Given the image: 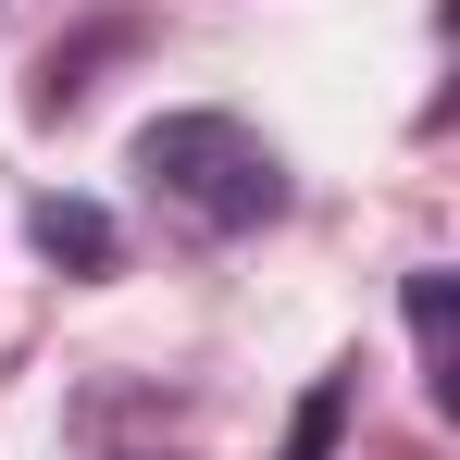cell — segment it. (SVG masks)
I'll return each mask as SVG.
<instances>
[{
	"mask_svg": "<svg viewBox=\"0 0 460 460\" xmlns=\"http://www.w3.org/2000/svg\"><path fill=\"white\" fill-rule=\"evenodd\" d=\"M137 174H150L187 225H212V236H249V225L287 212V162H274L261 125H236V112H150V125H137Z\"/></svg>",
	"mask_w": 460,
	"mask_h": 460,
	"instance_id": "1",
	"label": "cell"
},
{
	"mask_svg": "<svg viewBox=\"0 0 460 460\" xmlns=\"http://www.w3.org/2000/svg\"><path fill=\"white\" fill-rule=\"evenodd\" d=\"M25 236H38L50 261H75V274H112V249H125L100 199H38V212H25Z\"/></svg>",
	"mask_w": 460,
	"mask_h": 460,
	"instance_id": "2",
	"label": "cell"
},
{
	"mask_svg": "<svg viewBox=\"0 0 460 460\" xmlns=\"http://www.w3.org/2000/svg\"><path fill=\"white\" fill-rule=\"evenodd\" d=\"M336 436H349V374H323L299 411H287V448L274 460H336Z\"/></svg>",
	"mask_w": 460,
	"mask_h": 460,
	"instance_id": "3",
	"label": "cell"
},
{
	"mask_svg": "<svg viewBox=\"0 0 460 460\" xmlns=\"http://www.w3.org/2000/svg\"><path fill=\"white\" fill-rule=\"evenodd\" d=\"M411 349H423V385H436V398H448V274H436V261H423V274H411Z\"/></svg>",
	"mask_w": 460,
	"mask_h": 460,
	"instance_id": "4",
	"label": "cell"
}]
</instances>
